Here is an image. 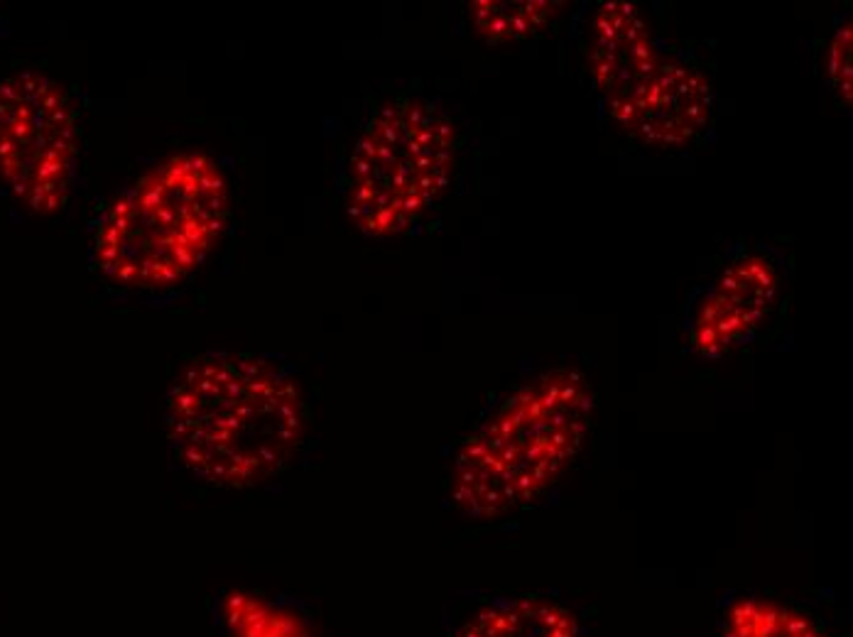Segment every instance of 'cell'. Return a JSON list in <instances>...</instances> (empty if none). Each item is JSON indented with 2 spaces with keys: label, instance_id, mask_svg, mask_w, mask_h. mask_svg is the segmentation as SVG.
<instances>
[{
  "label": "cell",
  "instance_id": "cell-1",
  "mask_svg": "<svg viewBox=\"0 0 853 637\" xmlns=\"http://www.w3.org/2000/svg\"><path fill=\"white\" fill-rule=\"evenodd\" d=\"M164 434L202 483L246 490L280 475L307 434V400L290 368L268 356L206 351L172 382Z\"/></svg>",
  "mask_w": 853,
  "mask_h": 637
},
{
  "label": "cell",
  "instance_id": "cell-2",
  "mask_svg": "<svg viewBox=\"0 0 853 637\" xmlns=\"http://www.w3.org/2000/svg\"><path fill=\"white\" fill-rule=\"evenodd\" d=\"M231 219V184L211 152L157 159L98 211L91 265L108 285L162 292L204 268Z\"/></svg>",
  "mask_w": 853,
  "mask_h": 637
},
{
  "label": "cell",
  "instance_id": "cell-3",
  "mask_svg": "<svg viewBox=\"0 0 853 637\" xmlns=\"http://www.w3.org/2000/svg\"><path fill=\"white\" fill-rule=\"evenodd\" d=\"M591 407L586 380L572 370L518 390L464 439L451 466V502L488 520L535 500L576 456Z\"/></svg>",
  "mask_w": 853,
  "mask_h": 637
},
{
  "label": "cell",
  "instance_id": "cell-4",
  "mask_svg": "<svg viewBox=\"0 0 853 637\" xmlns=\"http://www.w3.org/2000/svg\"><path fill=\"white\" fill-rule=\"evenodd\" d=\"M456 149V125L429 96L397 91L375 103L343 174V204L356 231L392 238L417 226L446 191Z\"/></svg>",
  "mask_w": 853,
  "mask_h": 637
},
{
  "label": "cell",
  "instance_id": "cell-5",
  "mask_svg": "<svg viewBox=\"0 0 853 637\" xmlns=\"http://www.w3.org/2000/svg\"><path fill=\"white\" fill-rule=\"evenodd\" d=\"M81 169V115L62 81L40 69L0 79V184L18 206L54 216Z\"/></svg>",
  "mask_w": 853,
  "mask_h": 637
},
{
  "label": "cell",
  "instance_id": "cell-6",
  "mask_svg": "<svg viewBox=\"0 0 853 637\" xmlns=\"http://www.w3.org/2000/svg\"><path fill=\"white\" fill-rule=\"evenodd\" d=\"M713 93L704 71L691 62H660L630 101L611 118L650 147H684L699 140L711 120Z\"/></svg>",
  "mask_w": 853,
  "mask_h": 637
},
{
  "label": "cell",
  "instance_id": "cell-7",
  "mask_svg": "<svg viewBox=\"0 0 853 637\" xmlns=\"http://www.w3.org/2000/svg\"><path fill=\"white\" fill-rule=\"evenodd\" d=\"M778 287V273L765 255L736 260L696 312L689 334L694 351L716 358L750 339L773 309Z\"/></svg>",
  "mask_w": 853,
  "mask_h": 637
},
{
  "label": "cell",
  "instance_id": "cell-8",
  "mask_svg": "<svg viewBox=\"0 0 853 637\" xmlns=\"http://www.w3.org/2000/svg\"><path fill=\"white\" fill-rule=\"evenodd\" d=\"M655 52L647 22L635 3L611 0L596 10L586 42V66L608 108L623 106L655 74Z\"/></svg>",
  "mask_w": 853,
  "mask_h": 637
},
{
  "label": "cell",
  "instance_id": "cell-9",
  "mask_svg": "<svg viewBox=\"0 0 853 637\" xmlns=\"http://www.w3.org/2000/svg\"><path fill=\"white\" fill-rule=\"evenodd\" d=\"M211 623L219 637H317L297 601L253 589L219 591L211 598Z\"/></svg>",
  "mask_w": 853,
  "mask_h": 637
},
{
  "label": "cell",
  "instance_id": "cell-10",
  "mask_svg": "<svg viewBox=\"0 0 853 637\" xmlns=\"http://www.w3.org/2000/svg\"><path fill=\"white\" fill-rule=\"evenodd\" d=\"M454 637H579V623L550 598H498L476 611Z\"/></svg>",
  "mask_w": 853,
  "mask_h": 637
},
{
  "label": "cell",
  "instance_id": "cell-11",
  "mask_svg": "<svg viewBox=\"0 0 853 637\" xmlns=\"http://www.w3.org/2000/svg\"><path fill=\"white\" fill-rule=\"evenodd\" d=\"M562 8L564 3L550 0H481L469 3V18L476 35L488 44H506L535 37L562 13Z\"/></svg>",
  "mask_w": 853,
  "mask_h": 637
},
{
  "label": "cell",
  "instance_id": "cell-12",
  "mask_svg": "<svg viewBox=\"0 0 853 637\" xmlns=\"http://www.w3.org/2000/svg\"><path fill=\"white\" fill-rule=\"evenodd\" d=\"M723 637H827L810 618L763 598L733 603L723 620Z\"/></svg>",
  "mask_w": 853,
  "mask_h": 637
},
{
  "label": "cell",
  "instance_id": "cell-13",
  "mask_svg": "<svg viewBox=\"0 0 853 637\" xmlns=\"http://www.w3.org/2000/svg\"><path fill=\"white\" fill-rule=\"evenodd\" d=\"M827 74L832 88L839 96V103L846 108L851 106V88H853V71H851V25L846 22L839 27L832 44L827 49Z\"/></svg>",
  "mask_w": 853,
  "mask_h": 637
}]
</instances>
